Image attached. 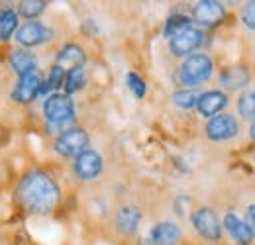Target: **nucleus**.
<instances>
[{
  "instance_id": "obj_3",
  "label": "nucleus",
  "mask_w": 255,
  "mask_h": 245,
  "mask_svg": "<svg viewBox=\"0 0 255 245\" xmlns=\"http://www.w3.org/2000/svg\"><path fill=\"white\" fill-rule=\"evenodd\" d=\"M210 75H212V59L204 53L191 55L181 65V71H179V79L187 87H196V85L208 81Z\"/></svg>"
},
{
  "instance_id": "obj_2",
  "label": "nucleus",
  "mask_w": 255,
  "mask_h": 245,
  "mask_svg": "<svg viewBox=\"0 0 255 245\" xmlns=\"http://www.w3.org/2000/svg\"><path fill=\"white\" fill-rule=\"evenodd\" d=\"M43 112L49 127H65L75 118L73 98H69V94H51L43 104Z\"/></svg>"
},
{
  "instance_id": "obj_4",
  "label": "nucleus",
  "mask_w": 255,
  "mask_h": 245,
  "mask_svg": "<svg viewBox=\"0 0 255 245\" xmlns=\"http://www.w3.org/2000/svg\"><path fill=\"white\" fill-rule=\"evenodd\" d=\"M89 133L81 127H71L59 135L55 141V151L63 157H77L89 147Z\"/></svg>"
},
{
  "instance_id": "obj_23",
  "label": "nucleus",
  "mask_w": 255,
  "mask_h": 245,
  "mask_svg": "<svg viewBox=\"0 0 255 245\" xmlns=\"http://www.w3.org/2000/svg\"><path fill=\"white\" fill-rule=\"evenodd\" d=\"M43 10H45L43 0H24V2H20V14L24 18H37Z\"/></svg>"
},
{
  "instance_id": "obj_20",
  "label": "nucleus",
  "mask_w": 255,
  "mask_h": 245,
  "mask_svg": "<svg viewBox=\"0 0 255 245\" xmlns=\"http://www.w3.org/2000/svg\"><path fill=\"white\" fill-rule=\"evenodd\" d=\"M18 28V16L12 10H6L0 14V39H8Z\"/></svg>"
},
{
  "instance_id": "obj_6",
  "label": "nucleus",
  "mask_w": 255,
  "mask_h": 245,
  "mask_svg": "<svg viewBox=\"0 0 255 245\" xmlns=\"http://www.w3.org/2000/svg\"><path fill=\"white\" fill-rule=\"evenodd\" d=\"M202 39H204L202 31L194 30V28H189V30H185L183 33L171 37L169 47H171L173 55L185 57V55H189V53H192L194 49H198V47L202 45Z\"/></svg>"
},
{
  "instance_id": "obj_12",
  "label": "nucleus",
  "mask_w": 255,
  "mask_h": 245,
  "mask_svg": "<svg viewBox=\"0 0 255 245\" xmlns=\"http://www.w3.org/2000/svg\"><path fill=\"white\" fill-rule=\"evenodd\" d=\"M226 104H228V98H226V94L220 91L204 92V94H200L198 100H196L198 112H200L202 116H206V118H214Z\"/></svg>"
},
{
  "instance_id": "obj_24",
  "label": "nucleus",
  "mask_w": 255,
  "mask_h": 245,
  "mask_svg": "<svg viewBox=\"0 0 255 245\" xmlns=\"http://www.w3.org/2000/svg\"><path fill=\"white\" fill-rule=\"evenodd\" d=\"M238 110L244 118H254L255 120V92L242 94V98L238 102Z\"/></svg>"
},
{
  "instance_id": "obj_7",
  "label": "nucleus",
  "mask_w": 255,
  "mask_h": 245,
  "mask_svg": "<svg viewBox=\"0 0 255 245\" xmlns=\"http://www.w3.org/2000/svg\"><path fill=\"white\" fill-rule=\"evenodd\" d=\"M224 14H226L224 6L220 2H216V0H202L192 10L194 22H198L202 26H216V24H220Z\"/></svg>"
},
{
  "instance_id": "obj_26",
  "label": "nucleus",
  "mask_w": 255,
  "mask_h": 245,
  "mask_svg": "<svg viewBox=\"0 0 255 245\" xmlns=\"http://www.w3.org/2000/svg\"><path fill=\"white\" fill-rule=\"evenodd\" d=\"M128 87H129V91L133 92L135 98H143L145 96V83H143V79L139 75L129 73L128 75Z\"/></svg>"
},
{
  "instance_id": "obj_14",
  "label": "nucleus",
  "mask_w": 255,
  "mask_h": 245,
  "mask_svg": "<svg viewBox=\"0 0 255 245\" xmlns=\"http://www.w3.org/2000/svg\"><path fill=\"white\" fill-rule=\"evenodd\" d=\"M151 240L155 245H177L181 240V230L173 222H161L151 230Z\"/></svg>"
},
{
  "instance_id": "obj_21",
  "label": "nucleus",
  "mask_w": 255,
  "mask_h": 245,
  "mask_svg": "<svg viewBox=\"0 0 255 245\" xmlns=\"http://www.w3.org/2000/svg\"><path fill=\"white\" fill-rule=\"evenodd\" d=\"M85 71H83V67L81 69H73V71H69L67 75H65V91L67 94H73V92L81 91L83 87H85Z\"/></svg>"
},
{
  "instance_id": "obj_15",
  "label": "nucleus",
  "mask_w": 255,
  "mask_h": 245,
  "mask_svg": "<svg viewBox=\"0 0 255 245\" xmlns=\"http://www.w3.org/2000/svg\"><path fill=\"white\" fill-rule=\"evenodd\" d=\"M220 83L226 89H234V91L242 89V87H246L250 83V73H248L246 67H240V65L230 67L220 75Z\"/></svg>"
},
{
  "instance_id": "obj_18",
  "label": "nucleus",
  "mask_w": 255,
  "mask_h": 245,
  "mask_svg": "<svg viewBox=\"0 0 255 245\" xmlns=\"http://www.w3.org/2000/svg\"><path fill=\"white\" fill-rule=\"evenodd\" d=\"M10 63H12L14 71H16L20 77H24V75H28V73L35 71V59H33V55H30L28 51H20V49L12 51Z\"/></svg>"
},
{
  "instance_id": "obj_8",
  "label": "nucleus",
  "mask_w": 255,
  "mask_h": 245,
  "mask_svg": "<svg viewBox=\"0 0 255 245\" xmlns=\"http://www.w3.org/2000/svg\"><path fill=\"white\" fill-rule=\"evenodd\" d=\"M238 133V122L234 116H228V114H220V116H214L210 122L206 123V135L212 139V141H224V139H230Z\"/></svg>"
},
{
  "instance_id": "obj_1",
  "label": "nucleus",
  "mask_w": 255,
  "mask_h": 245,
  "mask_svg": "<svg viewBox=\"0 0 255 245\" xmlns=\"http://www.w3.org/2000/svg\"><path fill=\"white\" fill-rule=\"evenodd\" d=\"M18 198L28 210L47 214L59 202V188L45 173H30L18 186Z\"/></svg>"
},
{
  "instance_id": "obj_13",
  "label": "nucleus",
  "mask_w": 255,
  "mask_h": 245,
  "mask_svg": "<svg viewBox=\"0 0 255 245\" xmlns=\"http://www.w3.org/2000/svg\"><path fill=\"white\" fill-rule=\"evenodd\" d=\"M87 61V55H85V51L79 47V45H75V43H69V45H65L63 49L59 51V55H57V65L61 67V69H69V71H73V69H81L83 65Z\"/></svg>"
},
{
  "instance_id": "obj_29",
  "label": "nucleus",
  "mask_w": 255,
  "mask_h": 245,
  "mask_svg": "<svg viewBox=\"0 0 255 245\" xmlns=\"http://www.w3.org/2000/svg\"><path fill=\"white\" fill-rule=\"evenodd\" d=\"M250 135H252V139L255 141V120H254V123H252V127H250Z\"/></svg>"
},
{
  "instance_id": "obj_11",
  "label": "nucleus",
  "mask_w": 255,
  "mask_h": 245,
  "mask_svg": "<svg viewBox=\"0 0 255 245\" xmlns=\"http://www.w3.org/2000/svg\"><path fill=\"white\" fill-rule=\"evenodd\" d=\"M49 35H51V31L47 30L43 24L30 22V24H24L20 30L16 31V41L24 47H33V45H39L45 39H49Z\"/></svg>"
},
{
  "instance_id": "obj_16",
  "label": "nucleus",
  "mask_w": 255,
  "mask_h": 245,
  "mask_svg": "<svg viewBox=\"0 0 255 245\" xmlns=\"http://www.w3.org/2000/svg\"><path fill=\"white\" fill-rule=\"evenodd\" d=\"M224 226H226V230L230 232V236H232L234 240H238L240 244H250L252 238H254L252 232H250V228H248V224L242 222L236 214H226Z\"/></svg>"
},
{
  "instance_id": "obj_25",
  "label": "nucleus",
  "mask_w": 255,
  "mask_h": 245,
  "mask_svg": "<svg viewBox=\"0 0 255 245\" xmlns=\"http://www.w3.org/2000/svg\"><path fill=\"white\" fill-rule=\"evenodd\" d=\"M198 96L192 91H177L173 94V102L179 106V108H192L196 104Z\"/></svg>"
},
{
  "instance_id": "obj_28",
  "label": "nucleus",
  "mask_w": 255,
  "mask_h": 245,
  "mask_svg": "<svg viewBox=\"0 0 255 245\" xmlns=\"http://www.w3.org/2000/svg\"><path fill=\"white\" fill-rule=\"evenodd\" d=\"M246 216H248V222H246V224H248V228H250L252 236H255V204L248 208V214Z\"/></svg>"
},
{
  "instance_id": "obj_10",
  "label": "nucleus",
  "mask_w": 255,
  "mask_h": 245,
  "mask_svg": "<svg viewBox=\"0 0 255 245\" xmlns=\"http://www.w3.org/2000/svg\"><path fill=\"white\" fill-rule=\"evenodd\" d=\"M39 89H41V79H39L37 71H32V73L20 77V83L16 85V89L12 92V98L16 102L28 104V102H32L33 98L39 94Z\"/></svg>"
},
{
  "instance_id": "obj_19",
  "label": "nucleus",
  "mask_w": 255,
  "mask_h": 245,
  "mask_svg": "<svg viewBox=\"0 0 255 245\" xmlns=\"http://www.w3.org/2000/svg\"><path fill=\"white\" fill-rule=\"evenodd\" d=\"M191 18H187V16H183V14H173L169 20H167V24H165V35L167 37H175V35H179V33H183L185 30H189L191 28Z\"/></svg>"
},
{
  "instance_id": "obj_9",
  "label": "nucleus",
  "mask_w": 255,
  "mask_h": 245,
  "mask_svg": "<svg viewBox=\"0 0 255 245\" xmlns=\"http://www.w3.org/2000/svg\"><path fill=\"white\" fill-rule=\"evenodd\" d=\"M102 171V157L96 153V151H83L81 155H77V161H75V173L79 179L83 181H93L100 175Z\"/></svg>"
},
{
  "instance_id": "obj_22",
  "label": "nucleus",
  "mask_w": 255,
  "mask_h": 245,
  "mask_svg": "<svg viewBox=\"0 0 255 245\" xmlns=\"http://www.w3.org/2000/svg\"><path fill=\"white\" fill-rule=\"evenodd\" d=\"M65 81V71L59 67V65H55L53 69H51V73H49V77H47V81H43L41 83V89H39V94H45V92L53 91V89H57L61 83Z\"/></svg>"
},
{
  "instance_id": "obj_17",
  "label": "nucleus",
  "mask_w": 255,
  "mask_h": 245,
  "mask_svg": "<svg viewBox=\"0 0 255 245\" xmlns=\"http://www.w3.org/2000/svg\"><path fill=\"white\" fill-rule=\"evenodd\" d=\"M139 220H141V214H139V210L135 206H124L116 216V226H118V230L122 234L129 236V234H133L137 230Z\"/></svg>"
},
{
  "instance_id": "obj_5",
  "label": "nucleus",
  "mask_w": 255,
  "mask_h": 245,
  "mask_svg": "<svg viewBox=\"0 0 255 245\" xmlns=\"http://www.w3.org/2000/svg\"><path fill=\"white\" fill-rule=\"evenodd\" d=\"M192 226L198 232V236H202L208 242H218L222 236V228L218 222V216L214 214L210 208H198L192 214Z\"/></svg>"
},
{
  "instance_id": "obj_27",
  "label": "nucleus",
  "mask_w": 255,
  "mask_h": 245,
  "mask_svg": "<svg viewBox=\"0 0 255 245\" xmlns=\"http://www.w3.org/2000/svg\"><path fill=\"white\" fill-rule=\"evenodd\" d=\"M242 20H244V24L250 30H255V0L250 2V4H246L244 12H242Z\"/></svg>"
}]
</instances>
